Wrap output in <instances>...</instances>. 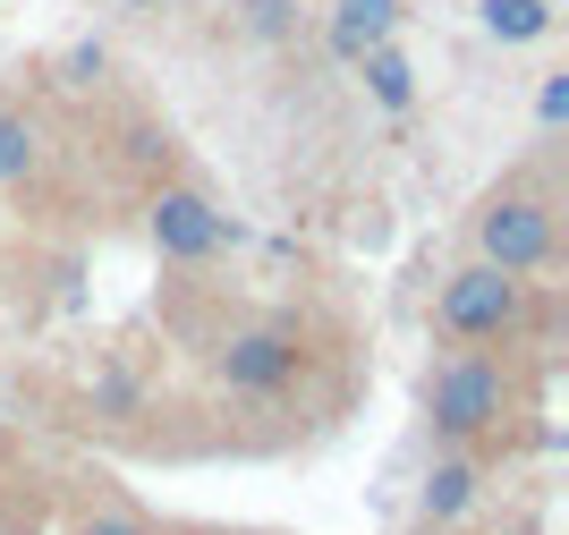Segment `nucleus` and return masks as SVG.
Listing matches in <instances>:
<instances>
[{
	"label": "nucleus",
	"instance_id": "obj_1",
	"mask_svg": "<svg viewBox=\"0 0 569 535\" xmlns=\"http://www.w3.org/2000/svg\"><path fill=\"white\" fill-rule=\"evenodd\" d=\"M501 417H510V374H501V357L451 349L426 374V425L442 443H476V434H493Z\"/></svg>",
	"mask_w": 569,
	"mask_h": 535
},
{
	"label": "nucleus",
	"instance_id": "obj_2",
	"mask_svg": "<svg viewBox=\"0 0 569 535\" xmlns=\"http://www.w3.org/2000/svg\"><path fill=\"white\" fill-rule=\"evenodd\" d=\"M433 324H442V340H459V349H493V340H510V331L527 324V280L493 273V264H468V273L442 280Z\"/></svg>",
	"mask_w": 569,
	"mask_h": 535
},
{
	"label": "nucleus",
	"instance_id": "obj_3",
	"mask_svg": "<svg viewBox=\"0 0 569 535\" xmlns=\"http://www.w3.org/2000/svg\"><path fill=\"white\" fill-rule=\"evenodd\" d=\"M561 230H552V205L536 196H493V205L476 212V264H493V273H545Z\"/></svg>",
	"mask_w": 569,
	"mask_h": 535
},
{
	"label": "nucleus",
	"instance_id": "obj_4",
	"mask_svg": "<svg viewBox=\"0 0 569 535\" xmlns=\"http://www.w3.org/2000/svg\"><path fill=\"white\" fill-rule=\"evenodd\" d=\"M144 230H153V247H162L170 264H204L230 238V221H221L196 187H153V205H144Z\"/></svg>",
	"mask_w": 569,
	"mask_h": 535
},
{
	"label": "nucleus",
	"instance_id": "obj_5",
	"mask_svg": "<svg viewBox=\"0 0 569 535\" xmlns=\"http://www.w3.org/2000/svg\"><path fill=\"white\" fill-rule=\"evenodd\" d=\"M221 383L230 392H289L298 383V340L289 331H230L221 340Z\"/></svg>",
	"mask_w": 569,
	"mask_h": 535
},
{
	"label": "nucleus",
	"instance_id": "obj_6",
	"mask_svg": "<svg viewBox=\"0 0 569 535\" xmlns=\"http://www.w3.org/2000/svg\"><path fill=\"white\" fill-rule=\"evenodd\" d=\"M391 26H400V0H332V51L340 60L391 43Z\"/></svg>",
	"mask_w": 569,
	"mask_h": 535
},
{
	"label": "nucleus",
	"instance_id": "obj_7",
	"mask_svg": "<svg viewBox=\"0 0 569 535\" xmlns=\"http://www.w3.org/2000/svg\"><path fill=\"white\" fill-rule=\"evenodd\" d=\"M357 69H366V93H375L382 111H408L417 102V69H408L391 43H375V51H357Z\"/></svg>",
	"mask_w": 569,
	"mask_h": 535
},
{
	"label": "nucleus",
	"instance_id": "obj_8",
	"mask_svg": "<svg viewBox=\"0 0 569 535\" xmlns=\"http://www.w3.org/2000/svg\"><path fill=\"white\" fill-rule=\"evenodd\" d=\"M485 9V34L493 43H536V34H552V0H476Z\"/></svg>",
	"mask_w": 569,
	"mask_h": 535
},
{
	"label": "nucleus",
	"instance_id": "obj_9",
	"mask_svg": "<svg viewBox=\"0 0 569 535\" xmlns=\"http://www.w3.org/2000/svg\"><path fill=\"white\" fill-rule=\"evenodd\" d=\"M34 162H43V137H34V119H26V111H0V187L34 179Z\"/></svg>",
	"mask_w": 569,
	"mask_h": 535
},
{
	"label": "nucleus",
	"instance_id": "obj_10",
	"mask_svg": "<svg viewBox=\"0 0 569 535\" xmlns=\"http://www.w3.org/2000/svg\"><path fill=\"white\" fill-rule=\"evenodd\" d=\"M468 502H476V467L468 459H442L426 476V518H459Z\"/></svg>",
	"mask_w": 569,
	"mask_h": 535
},
{
	"label": "nucleus",
	"instance_id": "obj_11",
	"mask_svg": "<svg viewBox=\"0 0 569 535\" xmlns=\"http://www.w3.org/2000/svg\"><path fill=\"white\" fill-rule=\"evenodd\" d=\"M247 34L256 43H289L298 34V0H247Z\"/></svg>",
	"mask_w": 569,
	"mask_h": 535
},
{
	"label": "nucleus",
	"instance_id": "obj_12",
	"mask_svg": "<svg viewBox=\"0 0 569 535\" xmlns=\"http://www.w3.org/2000/svg\"><path fill=\"white\" fill-rule=\"evenodd\" d=\"M102 77V43H77V51H60V86H94Z\"/></svg>",
	"mask_w": 569,
	"mask_h": 535
},
{
	"label": "nucleus",
	"instance_id": "obj_13",
	"mask_svg": "<svg viewBox=\"0 0 569 535\" xmlns=\"http://www.w3.org/2000/svg\"><path fill=\"white\" fill-rule=\"evenodd\" d=\"M128 153L153 170V162H170V137H162V128H128Z\"/></svg>",
	"mask_w": 569,
	"mask_h": 535
},
{
	"label": "nucleus",
	"instance_id": "obj_14",
	"mask_svg": "<svg viewBox=\"0 0 569 535\" xmlns=\"http://www.w3.org/2000/svg\"><path fill=\"white\" fill-rule=\"evenodd\" d=\"M536 111H545V128H561L569 119V77H545V102H536Z\"/></svg>",
	"mask_w": 569,
	"mask_h": 535
},
{
	"label": "nucleus",
	"instance_id": "obj_15",
	"mask_svg": "<svg viewBox=\"0 0 569 535\" xmlns=\"http://www.w3.org/2000/svg\"><path fill=\"white\" fill-rule=\"evenodd\" d=\"M77 535H144V527H137V518H119V511H102V518H86Z\"/></svg>",
	"mask_w": 569,
	"mask_h": 535
}]
</instances>
